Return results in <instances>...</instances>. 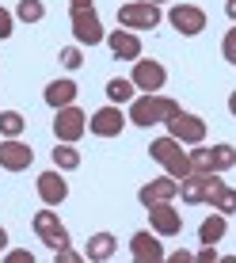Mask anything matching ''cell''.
Instances as JSON below:
<instances>
[{
	"instance_id": "obj_33",
	"label": "cell",
	"mask_w": 236,
	"mask_h": 263,
	"mask_svg": "<svg viewBox=\"0 0 236 263\" xmlns=\"http://www.w3.org/2000/svg\"><path fill=\"white\" fill-rule=\"evenodd\" d=\"M190 259H194V256H190V252H183V248H179L175 256H171V263H190Z\"/></svg>"
},
{
	"instance_id": "obj_20",
	"label": "cell",
	"mask_w": 236,
	"mask_h": 263,
	"mask_svg": "<svg viewBox=\"0 0 236 263\" xmlns=\"http://www.w3.org/2000/svg\"><path fill=\"white\" fill-rule=\"evenodd\" d=\"M225 225H229V221H225V214H210L202 225H198V240H202V244H217L225 237Z\"/></svg>"
},
{
	"instance_id": "obj_21",
	"label": "cell",
	"mask_w": 236,
	"mask_h": 263,
	"mask_svg": "<svg viewBox=\"0 0 236 263\" xmlns=\"http://www.w3.org/2000/svg\"><path fill=\"white\" fill-rule=\"evenodd\" d=\"M206 202H210L217 214H225V217H229V214H236V191H232L229 183H221V187H217V191H213L210 198H206Z\"/></svg>"
},
{
	"instance_id": "obj_25",
	"label": "cell",
	"mask_w": 236,
	"mask_h": 263,
	"mask_svg": "<svg viewBox=\"0 0 236 263\" xmlns=\"http://www.w3.org/2000/svg\"><path fill=\"white\" fill-rule=\"evenodd\" d=\"M42 15H46V4H42V0H19V4H15V20H23V23H38Z\"/></svg>"
},
{
	"instance_id": "obj_35",
	"label": "cell",
	"mask_w": 236,
	"mask_h": 263,
	"mask_svg": "<svg viewBox=\"0 0 236 263\" xmlns=\"http://www.w3.org/2000/svg\"><path fill=\"white\" fill-rule=\"evenodd\" d=\"M69 4H72V8H92L95 0H69Z\"/></svg>"
},
{
	"instance_id": "obj_2",
	"label": "cell",
	"mask_w": 236,
	"mask_h": 263,
	"mask_svg": "<svg viewBox=\"0 0 236 263\" xmlns=\"http://www.w3.org/2000/svg\"><path fill=\"white\" fill-rule=\"evenodd\" d=\"M149 157L156 160L168 176H175V179L190 176V157L183 153V141H175L171 134H168V138H156V141L149 145Z\"/></svg>"
},
{
	"instance_id": "obj_7",
	"label": "cell",
	"mask_w": 236,
	"mask_h": 263,
	"mask_svg": "<svg viewBox=\"0 0 236 263\" xmlns=\"http://www.w3.org/2000/svg\"><path fill=\"white\" fill-rule=\"evenodd\" d=\"M168 134L175 141H183V145H202L206 138V122L198 119V115H187V111H175L168 119Z\"/></svg>"
},
{
	"instance_id": "obj_36",
	"label": "cell",
	"mask_w": 236,
	"mask_h": 263,
	"mask_svg": "<svg viewBox=\"0 0 236 263\" xmlns=\"http://www.w3.org/2000/svg\"><path fill=\"white\" fill-rule=\"evenodd\" d=\"M229 115H232V119H236V92L229 96Z\"/></svg>"
},
{
	"instance_id": "obj_27",
	"label": "cell",
	"mask_w": 236,
	"mask_h": 263,
	"mask_svg": "<svg viewBox=\"0 0 236 263\" xmlns=\"http://www.w3.org/2000/svg\"><path fill=\"white\" fill-rule=\"evenodd\" d=\"M61 65H65V69H80V65H84L80 46H65V50H61Z\"/></svg>"
},
{
	"instance_id": "obj_11",
	"label": "cell",
	"mask_w": 236,
	"mask_h": 263,
	"mask_svg": "<svg viewBox=\"0 0 236 263\" xmlns=\"http://www.w3.org/2000/svg\"><path fill=\"white\" fill-rule=\"evenodd\" d=\"M122 126H126V115L118 111V103L99 107L92 119H88V130H92L95 138H118V134H122Z\"/></svg>"
},
{
	"instance_id": "obj_1",
	"label": "cell",
	"mask_w": 236,
	"mask_h": 263,
	"mask_svg": "<svg viewBox=\"0 0 236 263\" xmlns=\"http://www.w3.org/2000/svg\"><path fill=\"white\" fill-rule=\"evenodd\" d=\"M179 111V103L175 99H168V96H160V92H145L137 99H130V122L133 126H156V122H168L171 115Z\"/></svg>"
},
{
	"instance_id": "obj_26",
	"label": "cell",
	"mask_w": 236,
	"mask_h": 263,
	"mask_svg": "<svg viewBox=\"0 0 236 263\" xmlns=\"http://www.w3.org/2000/svg\"><path fill=\"white\" fill-rule=\"evenodd\" d=\"M23 126H27V119L19 111H0V134H4V138H19Z\"/></svg>"
},
{
	"instance_id": "obj_13",
	"label": "cell",
	"mask_w": 236,
	"mask_h": 263,
	"mask_svg": "<svg viewBox=\"0 0 236 263\" xmlns=\"http://www.w3.org/2000/svg\"><path fill=\"white\" fill-rule=\"evenodd\" d=\"M31 164H34V153H31V145H27V141L8 138L4 145H0V168L23 172V168H31Z\"/></svg>"
},
{
	"instance_id": "obj_8",
	"label": "cell",
	"mask_w": 236,
	"mask_h": 263,
	"mask_svg": "<svg viewBox=\"0 0 236 263\" xmlns=\"http://www.w3.org/2000/svg\"><path fill=\"white\" fill-rule=\"evenodd\" d=\"M168 23L175 27L179 34H187V39H194V34L206 31V12L198 4H175L168 12Z\"/></svg>"
},
{
	"instance_id": "obj_16",
	"label": "cell",
	"mask_w": 236,
	"mask_h": 263,
	"mask_svg": "<svg viewBox=\"0 0 236 263\" xmlns=\"http://www.w3.org/2000/svg\"><path fill=\"white\" fill-rule=\"evenodd\" d=\"M38 195H42V202H46V206L65 202L69 187H65V179H61V168L57 172H42V176H38Z\"/></svg>"
},
{
	"instance_id": "obj_18",
	"label": "cell",
	"mask_w": 236,
	"mask_h": 263,
	"mask_svg": "<svg viewBox=\"0 0 236 263\" xmlns=\"http://www.w3.org/2000/svg\"><path fill=\"white\" fill-rule=\"evenodd\" d=\"M114 248H118V240L111 237V233H92V237H88V248H84V259L103 263V259L114 256Z\"/></svg>"
},
{
	"instance_id": "obj_28",
	"label": "cell",
	"mask_w": 236,
	"mask_h": 263,
	"mask_svg": "<svg viewBox=\"0 0 236 263\" xmlns=\"http://www.w3.org/2000/svg\"><path fill=\"white\" fill-rule=\"evenodd\" d=\"M221 58L229 61V65H236V27L229 34H225V42H221Z\"/></svg>"
},
{
	"instance_id": "obj_23",
	"label": "cell",
	"mask_w": 236,
	"mask_h": 263,
	"mask_svg": "<svg viewBox=\"0 0 236 263\" xmlns=\"http://www.w3.org/2000/svg\"><path fill=\"white\" fill-rule=\"evenodd\" d=\"M53 164H57L61 172L80 168V153L72 149V141H57V149H53Z\"/></svg>"
},
{
	"instance_id": "obj_14",
	"label": "cell",
	"mask_w": 236,
	"mask_h": 263,
	"mask_svg": "<svg viewBox=\"0 0 236 263\" xmlns=\"http://www.w3.org/2000/svg\"><path fill=\"white\" fill-rule=\"evenodd\" d=\"M130 252H133V259L137 263H160L164 259V248H160V237L156 233H133V240H130Z\"/></svg>"
},
{
	"instance_id": "obj_10",
	"label": "cell",
	"mask_w": 236,
	"mask_h": 263,
	"mask_svg": "<svg viewBox=\"0 0 236 263\" xmlns=\"http://www.w3.org/2000/svg\"><path fill=\"white\" fill-rule=\"evenodd\" d=\"M179 195V179L175 176H160V179H149V183L137 191V202L149 210V206H160V202H171Z\"/></svg>"
},
{
	"instance_id": "obj_31",
	"label": "cell",
	"mask_w": 236,
	"mask_h": 263,
	"mask_svg": "<svg viewBox=\"0 0 236 263\" xmlns=\"http://www.w3.org/2000/svg\"><path fill=\"white\" fill-rule=\"evenodd\" d=\"M8 263H34L31 252H8Z\"/></svg>"
},
{
	"instance_id": "obj_9",
	"label": "cell",
	"mask_w": 236,
	"mask_h": 263,
	"mask_svg": "<svg viewBox=\"0 0 236 263\" xmlns=\"http://www.w3.org/2000/svg\"><path fill=\"white\" fill-rule=\"evenodd\" d=\"M133 88H137V92H160V88H164L168 84V69L164 65H160V61H133Z\"/></svg>"
},
{
	"instance_id": "obj_19",
	"label": "cell",
	"mask_w": 236,
	"mask_h": 263,
	"mask_svg": "<svg viewBox=\"0 0 236 263\" xmlns=\"http://www.w3.org/2000/svg\"><path fill=\"white\" fill-rule=\"evenodd\" d=\"M76 96H80V92H76V84H72V80H50V84H46V103L53 107V111H57V107H69Z\"/></svg>"
},
{
	"instance_id": "obj_29",
	"label": "cell",
	"mask_w": 236,
	"mask_h": 263,
	"mask_svg": "<svg viewBox=\"0 0 236 263\" xmlns=\"http://www.w3.org/2000/svg\"><path fill=\"white\" fill-rule=\"evenodd\" d=\"M12 20H15V15L8 12V8H0V39H8V34H12Z\"/></svg>"
},
{
	"instance_id": "obj_37",
	"label": "cell",
	"mask_w": 236,
	"mask_h": 263,
	"mask_svg": "<svg viewBox=\"0 0 236 263\" xmlns=\"http://www.w3.org/2000/svg\"><path fill=\"white\" fill-rule=\"evenodd\" d=\"M8 248V229H0V252Z\"/></svg>"
},
{
	"instance_id": "obj_34",
	"label": "cell",
	"mask_w": 236,
	"mask_h": 263,
	"mask_svg": "<svg viewBox=\"0 0 236 263\" xmlns=\"http://www.w3.org/2000/svg\"><path fill=\"white\" fill-rule=\"evenodd\" d=\"M225 15H229V20H236V0H225Z\"/></svg>"
},
{
	"instance_id": "obj_4",
	"label": "cell",
	"mask_w": 236,
	"mask_h": 263,
	"mask_svg": "<svg viewBox=\"0 0 236 263\" xmlns=\"http://www.w3.org/2000/svg\"><path fill=\"white\" fill-rule=\"evenodd\" d=\"M69 23H72V39H76L80 46H99V42L107 39L103 23H99V15H95V8H72Z\"/></svg>"
},
{
	"instance_id": "obj_22",
	"label": "cell",
	"mask_w": 236,
	"mask_h": 263,
	"mask_svg": "<svg viewBox=\"0 0 236 263\" xmlns=\"http://www.w3.org/2000/svg\"><path fill=\"white\" fill-rule=\"evenodd\" d=\"M206 157H210V168L213 172H225V168L236 164V149H232V145H210Z\"/></svg>"
},
{
	"instance_id": "obj_6",
	"label": "cell",
	"mask_w": 236,
	"mask_h": 263,
	"mask_svg": "<svg viewBox=\"0 0 236 263\" xmlns=\"http://www.w3.org/2000/svg\"><path fill=\"white\" fill-rule=\"evenodd\" d=\"M31 225H34V233L42 237V244H50L53 252H57V248H65V244H69V229H65L61 221H57L53 206H46V210H38V214H34V221H31Z\"/></svg>"
},
{
	"instance_id": "obj_17",
	"label": "cell",
	"mask_w": 236,
	"mask_h": 263,
	"mask_svg": "<svg viewBox=\"0 0 236 263\" xmlns=\"http://www.w3.org/2000/svg\"><path fill=\"white\" fill-rule=\"evenodd\" d=\"M206 176H210V172H206ZM206 176L190 172V176H183V179H179V198H183L187 206L206 202V195H210V183H206Z\"/></svg>"
},
{
	"instance_id": "obj_32",
	"label": "cell",
	"mask_w": 236,
	"mask_h": 263,
	"mask_svg": "<svg viewBox=\"0 0 236 263\" xmlns=\"http://www.w3.org/2000/svg\"><path fill=\"white\" fill-rule=\"evenodd\" d=\"M194 259H198V263H213V259H217V252H213V244H206V248H202V252H198V256H194Z\"/></svg>"
},
{
	"instance_id": "obj_12",
	"label": "cell",
	"mask_w": 236,
	"mask_h": 263,
	"mask_svg": "<svg viewBox=\"0 0 236 263\" xmlns=\"http://www.w3.org/2000/svg\"><path fill=\"white\" fill-rule=\"evenodd\" d=\"M149 225H152L156 237H179V233H183V214L171 210V202L149 206Z\"/></svg>"
},
{
	"instance_id": "obj_5",
	"label": "cell",
	"mask_w": 236,
	"mask_h": 263,
	"mask_svg": "<svg viewBox=\"0 0 236 263\" xmlns=\"http://www.w3.org/2000/svg\"><path fill=\"white\" fill-rule=\"evenodd\" d=\"M53 134L57 141H80L88 134V115L76 111V107H57V119H53Z\"/></svg>"
},
{
	"instance_id": "obj_38",
	"label": "cell",
	"mask_w": 236,
	"mask_h": 263,
	"mask_svg": "<svg viewBox=\"0 0 236 263\" xmlns=\"http://www.w3.org/2000/svg\"><path fill=\"white\" fill-rule=\"evenodd\" d=\"M149 4H160V0H149Z\"/></svg>"
},
{
	"instance_id": "obj_30",
	"label": "cell",
	"mask_w": 236,
	"mask_h": 263,
	"mask_svg": "<svg viewBox=\"0 0 236 263\" xmlns=\"http://www.w3.org/2000/svg\"><path fill=\"white\" fill-rule=\"evenodd\" d=\"M57 259H61V263H80L84 256H80V252H72L69 244H65V248H57Z\"/></svg>"
},
{
	"instance_id": "obj_24",
	"label": "cell",
	"mask_w": 236,
	"mask_h": 263,
	"mask_svg": "<svg viewBox=\"0 0 236 263\" xmlns=\"http://www.w3.org/2000/svg\"><path fill=\"white\" fill-rule=\"evenodd\" d=\"M133 92H137V88H133V80H122V77L107 80V99H111V103H130Z\"/></svg>"
},
{
	"instance_id": "obj_3",
	"label": "cell",
	"mask_w": 236,
	"mask_h": 263,
	"mask_svg": "<svg viewBox=\"0 0 236 263\" xmlns=\"http://www.w3.org/2000/svg\"><path fill=\"white\" fill-rule=\"evenodd\" d=\"M118 23L126 31H152V27H160V8L149 0H130L118 8Z\"/></svg>"
},
{
	"instance_id": "obj_15",
	"label": "cell",
	"mask_w": 236,
	"mask_h": 263,
	"mask_svg": "<svg viewBox=\"0 0 236 263\" xmlns=\"http://www.w3.org/2000/svg\"><path fill=\"white\" fill-rule=\"evenodd\" d=\"M107 46H111V53L118 61H137L141 58V39L133 31H114L107 34Z\"/></svg>"
}]
</instances>
